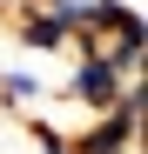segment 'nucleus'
<instances>
[{
	"mask_svg": "<svg viewBox=\"0 0 148 154\" xmlns=\"http://www.w3.org/2000/svg\"><path fill=\"white\" fill-rule=\"evenodd\" d=\"M128 94H141V81H128L101 47L94 54H67V74L54 81V107H74V114H108L114 100H128Z\"/></svg>",
	"mask_w": 148,
	"mask_h": 154,
	"instance_id": "f257e3e1",
	"label": "nucleus"
},
{
	"mask_svg": "<svg viewBox=\"0 0 148 154\" xmlns=\"http://www.w3.org/2000/svg\"><path fill=\"white\" fill-rule=\"evenodd\" d=\"M54 107V81L40 67H0V114L27 121V114H47Z\"/></svg>",
	"mask_w": 148,
	"mask_h": 154,
	"instance_id": "7ed1b4c3",
	"label": "nucleus"
},
{
	"mask_svg": "<svg viewBox=\"0 0 148 154\" xmlns=\"http://www.w3.org/2000/svg\"><path fill=\"white\" fill-rule=\"evenodd\" d=\"M135 147H141V94L67 127V154H135Z\"/></svg>",
	"mask_w": 148,
	"mask_h": 154,
	"instance_id": "f03ea898",
	"label": "nucleus"
},
{
	"mask_svg": "<svg viewBox=\"0 0 148 154\" xmlns=\"http://www.w3.org/2000/svg\"><path fill=\"white\" fill-rule=\"evenodd\" d=\"M0 14H7V0H0Z\"/></svg>",
	"mask_w": 148,
	"mask_h": 154,
	"instance_id": "39448f33",
	"label": "nucleus"
},
{
	"mask_svg": "<svg viewBox=\"0 0 148 154\" xmlns=\"http://www.w3.org/2000/svg\"><path fill=\"white\" fill-rule=\"evenodd\" d=\"M7 27H14V40H20V54H47V60L74 54V34L61 27V20L34 14V7H7Z\"/></svg>",
	"mask_w": 148,
	"mask_h": 154,
	"instance_id": "20e7f679",
	"label": "nucleus"
}]
</instances>
